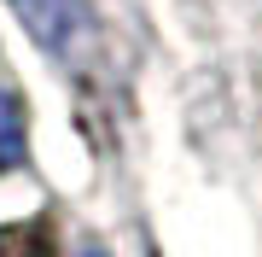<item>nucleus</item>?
Here are the masks:
<instances>
[{"instance_id": "7ed1b4c3", "label": "nucleus", "mask_w": 262, "mask_h": 257, "mask_svg": "<svg viewBox=\"0 0 262 257\" xmlns=\"http://www.w3.org/2000/svg\"><path fill=\"white\" fill-rule=\"evenodd\" d=\"M76 257H105V251H99V246H82V251H76Z\"/></svg>"}, {"instance_id": "f03ea898", "label": "nucleus", "mask_w": 262, "mask_h": 257, "mask_svg": "<svg viewBox=\"0 0 262 257\" xmlns=\"http://www.w3.org/2000/svg\"><path fill=\"white\" fill-rule=\"evenodd\" d=\"M24 141H29L24 134V105H18V94L0 88V175L24 164Z\"/></svg>"}, {"instance_id": "f257e3e1", "label": "nucleus", "mask_w": 262, "mask_h": 257, "mask_svg": "<svg viewBox=\"0 0 262 257\" xmlns=\"http://www.w3.org/2000/svg\"><path fill=\"white\" fill-rule=\"evenodd\" d=\"M12 12H18V24L47 53H76L88 35H94L88 0H12Z\"/></svg>"}]
</instances>
